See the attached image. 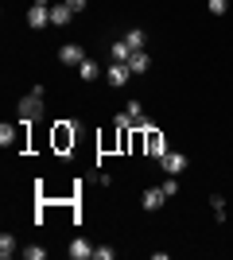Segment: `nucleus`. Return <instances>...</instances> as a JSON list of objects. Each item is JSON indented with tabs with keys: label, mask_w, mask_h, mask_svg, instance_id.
<instances>
[{
	"label": "nucleus",
	"mask_w": 233,
	"mask_h": 260,
	"mask_svg": "<svg viewBox=\"0 0 233 260\" xmlns=\"http://www.w3.org/2000/svg\"><path fill=\"white\" fill-rule=\"evenodd\" d=\"M159 163H163V171L179 175L183 167H187V155H179V152H163V155H159Z\"/></svg>",
	"instance_id": "4"
},
{
	"label": "nucleus",
	"mask_w": 233,
	"mask_h": 260,
	"mask_svg": "<svg viewBox=\"0 0 233 260\" xmlns=\"http://www.w3.org/2000/svg\"><path fill=\"white\" fill-rule=\"evenodd\" d=\"M163 194H167V198L179 194V183H175V179H167V183H163Z\"/></svg>",
	"instance_id": "22"
},
{
	"label": "nucleus",
	"mask_w": 233,
	"mask_h": 260,
	"mask_svg": "<svg viewBox=\"0 0 233 260\" xmlns=\"http://www.w3.org/2000/svg\"><path fill=\"white\" fill-rule=\"evenodd\" d=\"M12 252H16V237H12V233H0V256L8 260Z\"/></svg>",
	"instance_id": "13"
},
{
	"label": "nucleus",
	"mask_w": 233,
	"mask_h": 260,
	"mask_svg": "<svg viewBox=\"0 0 233 260\" xmlns=\"http://www.w3.org/2000/svg\"><path fill=\"white\" fill-rule=\"evenodd\" d=\"M109 54H113V62H128V58H132V47L124 43V39H117V43L109 47Z\"/></svg>",
	"instance_id": "9"
},
{
	"label": "nucleus",
	"mask_w": 233,
	"mask_h": 260,
	"mask_svg": "<svg viewBox=\"0 0 233 260\" xmlns=\"http://www.w3.org/2000/svg\"><path fill=\"white\" fill-rule=\"evenodd\" d=\"M148 66H152V54H148V51H132V58H128V70H132V74H144Z\"/></svg>",
	"instance_id": "8"
},
{
	"label": "nucleus",
	"mask_w": 233,
	"mask_h": 260,
	"mask_svg": "<svg viewBox=\"0 0 233 260\" xmlns=\"http://www.w3.org/2000/svg\"><path fill=\"white\" fill-rule=\"evenodd\" d=\"M55 144H58V148L74 144V128H66V124H62V128H58V136H55Z\"/></svg>",
	"instance_id": "15"
},
{
	"label": "nucleus",
	"mask_w": 233,
	"mask_h": 260,
	"mask_svg": "<svg viewBox=\"0 0 233 260\" xmlns=\"http://www.w3.org/2000/svg\"><path fill=\"white\" fill-rule=\"evenodd\" d=\"M225 4H229V0H210V12H214V16H222Z\"/></svg>",
	"instance_id": "21"
},
{
	"label": "nucleus",
	"mask_w": 233,
	"mask_h": 260,
	"mask_svg": "<svg viewBox=\"0 0 233 260\" xmlns=\"http://www.w3.org/2000/svg\"><path fill=\"white\" fill-rule=\"evenodd\" d=\"M62 4H70V12H82L89 4V0H62Z\"/></svg>",
	"instance_id": "23"
},
{
	"label": "nucleus",
	"mask_w": 233,
	"mask_h": 260,
	"mask_svg": "<svg viewBox=\"0 0 233 260\" xmlns=\"http://www.w3.org/2000/svg\"><path fill=\"white\" fill-rule=\"evenodd\" d=\"M128 74H132V70H128V62H113L109 66V86H124V82H128Z\"/></svg>",
	"instance_id": "5"
},
{
	"label": "nucleus",
	"mask_w": 233,
	"mask_h": 260,
	"mask_svg": "<svg viewBox=\"0 0 233 260\" xmlns=\"http://www.w3.org/2000/svg\"><path fill=\"white\" fill-rule=\"evenodd\" d=\"M27 23H31V27H47V23H51V8H47V0H39V4L27 12Z\"/></svg>",
	"instance_id": "2"
},
{
	"label": "nucleus",
	"mask_w": 233,
	"mask_h": 260,
	"mask_svg": "<svg viewBox=\"0 0 233 260\" xmlns=\"http://www.w3.org/2000/svg\"><path fill=\"white\" fill-rule=\"evenodd\" d=\"M163 186H152V190H144V198H140V206H144V210H159V206H163Z\"/></svg>",
	"instance_id": "6"
},
{
	"label": "nucleus",
	"mask_w": 233,
	"mask_h": 260,
	"mask_svg": "<svg viewBox=\"0 0 233 260\" xmlns=\"http://www.w3.org/2000/svg\"><path fill=\"white\" fill-rule=\"evenodd\" d=\"M78 74H82V82H97L101 70H97V62H89V58H86V62L78 66Z\"/></svg>",
	"instance_id": "12"
},
{
	"label": "nucleus",
	"mask_w": 233,
	"mask_h": 260,
	"mask_svg": "<svg viewBox=\"0 0 233 260\" xmlns=\"http://www.w3.org/2000/svg\"><path fill=\"white\" fill-rule=\"evenodd\" d=\"M16 113H20V120H23V124L39 120V117H43V89L35 86L31 93H23V98H20V105H16Z\"/></svg>",
	"instance_id": "1"
},
{
	"label": "nucleus",
	"mask_w": 233,
	"mask_h": 260,
	"mask_svg": "<svg viewBox=\"0 0 233 260\" xmlns=\"http://www.w3.org/2000/svg\"><path fill=\"white\" fill-rule=\"evenodd\" d=\"M124 43L132 47V51H144V31H136V27H132V31L124 35Z\"/></svg>",
	"instance_id": "14"
},
{
	"label": "nucleus",
	"mask_w": 233,
	"mask_h": 260,
	"mask_svg": "<svg viewBox=\"0 0 233 260\" xmlns=\"http://www.w3.org/2000/svg\"><path fill=\"white\" fill-rule=\"evenodd\" d=\"M70 16H74V12H70V4H55V8H51V23H55V27L70 23Z\"/></svg>",
	"instance_id": "10"
},
{
	"label": "nucleus",
	"mask_w": 233,
	"mask_h": 260,
	"mask_svg": "<svg viewBox=\"0 0 233 260\" xmlns=\"http://www.w3.org/2000/svg\"><path fill=\"white\" fill-rule=\"evenodd\" d=\"M113 256H117V252L105 249V245H101V249H93V260H113Z\"/></svg>",
	"instance_id": "20"
},
{
	"label": "nucleus",
	"mask_w": 233,
	"mask_h": 260,
	"mask_svg": "<svg viewBox=\"0 0 233 260\" xmlns=\"http://www.w3.org/2000/svg\"><path fill=\"white\" fill-rule=\"evenodd\" d=\"M210 206H214V214H218V221H225V202H222V194H214Z\"/></svg>",
	"instance_id": "17"
},
{
	"label": "nucleus",
	"mask_w": 233,
	"mask_h": 260,
	"mask_svg": "<svg viewBox=\"0 0 233 260\" xmlns=\"http://www.w3.org/2000/svg\"><path fill=\"white\" fill-rule=\"evenodd\" d=\"M70 260H89V256H93V245H89V241H82V237H78V241H70Z\"/></svg>",
	"instance_id": "7"
},
{
	"label": "nucleus",
	"mask_w": 233,
	"mask_h": 260,
	"mask_svg": "<svg viewBox=\"0 0 233 260\" xmlns=\"http://www.w3.org/2000/svg\"><path fill=\"white\" fill-rule=\"evenodd\" d=\"M23 256H27V260H43V256H47V249H39V245H31V249H23Z\"/></svg>",
	"instance_id": "18"
},
{
	"label": "nucleus",
	"mask_w": 233,
	"mask_h": 260,
	"mask_svg": "<svg viewBox=\"0 0 233 260\" xmlns=\"http://www.w3.org/2000/svg\"><path fill=\"white\" fill-rule=\"evenodd\" d=\"M58 58H62L66 66H82V62H86V51H82L78 43H66L62 51H58Z\"/></svg>",
	"instance_id": "3"
},
{
	"label": "nucleus",
	"mask_w": 233,
	"mask_h": 260,
	"mask_svg": "<svg viewBox=\"0 0 233 260\" xmlns=\"http://www.w3.org/2000/svg\"><path fill=\"white\" fill-rule=\"evenodd\" d=\"M148 148H152V155H155V159H159V155L167 152V144H163V136H159V132H152V128H148Z\"/></svg>",
	"instance_id": "11"
},
{
	"label": "nucleus",
	"mask_w": 233,
	"mask_h": 260,
	"mask_svg": "<svg viewBox=\"0 0 233 260\" xmlns=\"http://www.w3.org/2000/svg\"><path fill=\"white\" fill-rule=\"evenodd\" d=\"M0 144H4V148L16 144V128H12V124H0Z\"/></svg>",
	"instance_id": "16"
},
{
	"label": "nucleus",
	"mask_w": 233,
	"mask_h": 260,
	"mask_svg": "<svg viewBox=\"0 0 233 260\" xmlns=\"http://www.w3.org/2000/svg\"><path fill=\"white\" fill-rule=\"evenodd\" d=\"M124 113H128L132 120H140V117H144V109H140V101H128V109H124Z\"/></svg>",
	"instance_id": "19"
}]
</instances>
